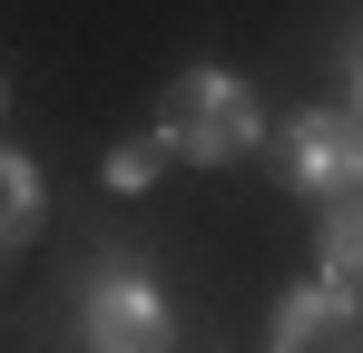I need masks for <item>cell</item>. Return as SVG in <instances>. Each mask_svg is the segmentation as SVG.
<instances>
[{"instance_id":"obj_4","label":"cell","mask_w":363,"mask_h":353,"mask_svg":"<svg viewBox=\"0 0 363 353\" xmlns=\"http://www.w3.org/2000/svg\"><path fill=\"white\" fill-rule=\"evenodd\" d=\"M265 344L275 353H363V294L314 275V285H285L275 314H265Z\"/></svg>"},{"instance_id":"obj_5","label":"cell","mask_w":363,"mask_h":353,"mask_svg":"<svg viewBox=\"0 0 363 353\" xmlns=\"http://www.w3.org/2000/svg\"><path fill=\"white\" fill-rule=\"evenodd\" d=\"M324 275L334 285H363V186L324 196Z\"/></svg>"},{"instance_id":"obj_1","label":"cell","mask_w":363,"mask_h":353,"mask_svg":"<svg viewBox=\"0 0 363 353\" xmlns=\"http://www.w3.org/2000/svg\"><path fill=\"white\" fill-rule=\"evenodd\" d=\"M255 138H265V108H255V89L236 69L196 59L157 89V147L186 157V167H236V157H255Z\"/></svg>"},{"instance_id":"obj_3","label":"cell","mask_w":363,"mask_h":353,"mask_svg":"<svg viewBox=\"0 0 363 353\" xmlns=\"http://www.w3.org/2000/svg\"><path fill=\"white\" fill-rule=\"evenodd\" d=\"M275 176L295 186V196H344V186H363V118L354 108H304L295 128H285V147H275Z\"/></svg>"},{"instance_id":"obj_9","label":"cell","mask_w":363,"mask_h":353,"mask_svg":"<svg viewBox=\"0 0 363 353\" xmlns=\"http://www.w3.org/2000/svg\"><path fill=\"white\" fill-rule=\"evenodd\" d=\"M0 108H10V79H0Z\"/></svg>"},{"instance_id":"obj_2","label":"cell","mask_w":363,"mask_h":353,"mask_svg":"<svg viewBox=\"0 0 363 353\" xmlns=\"http://www.w3.org/2000/svg\"><path fill=\"white\" fill-rule=\"evenodd\" d=\"M79 334L89 353H177V304L147 265H99L79 294Z\"/></svg>"},{"instance_id":"obj_8","label":"cell","mask_w":363,"mask_h":353,"mask_svg":"<svg viewBox=\"0 0 363 353\" xmlns=\"http://www.w3.org/2000/svg\"><path fill=\"white\" fill-rule=\"evenodd\" d=\"M354 99H363V59H354ZM354 118H363V108H354Z\"/></svg>"},{"instance_id":"obj_6","label":"cell","mask_w":363,"mask_h":353,"mask_svg":"<svg viewBox=\"0 0 363 353\" xmlns=\"http://www.w3.org/2000/svg\"><path fill=\"white\" fill-rule=\"evenodd\" d=\"M30 226H40V167L20 147H0V245H20Z\"/></svg>"},{"instance_id":"obj_7","label":"cell","mask_w":363,"mask_h":353,"mask_svg":"<svg viewBox=\"0 0 363 353\" xmlns=\"http://www.w3.org/2000/svg\"><path fill=\"white\" fill-rule=\"evenodd\" d=\"M157 157H167V147H157V138H118V147H108V186H118V196H147V186H157Z\"/></svg>"}]
</instances>
